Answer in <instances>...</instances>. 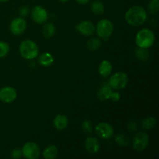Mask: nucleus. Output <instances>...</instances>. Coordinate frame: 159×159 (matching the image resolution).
Wrapping results in <instances>:
<instances>
[{"mask_svg": "<svg viewBox=\"0 0 159 159\" xmlns=\"http://www.w3.org/2000/svg\"><path fill=\"white\" fill-rule=\"evenodd\" d=\"M125 19L126 21L131 26H140L147 20V12L141 6H133L127 11Z\"/></svg>", "mask_w": 159, "mask_h": 159, "instance_id": "obj_1", "label": "nucleus"}, {"mask_svg": "<svg viewBox=\"0 0 159 159\" xmlns=\"http://www.w3.org/2000/svg\"><path fill=\"white\" fill-rule=\"evenodd\" d=\"M155 37L153 31L149 29H142L138 32L135 38L138 48H148L153 45Z\"/></svg>", "mask_w": 159, "mask_h": 159, "instance_id": "obj_2", "label": "nucleus"}, {"mask_svg": "<svg viewBox=\"0 0 159 159\" xmlns=\"http://www.w3.org/2000/svg\"><path fill=\"white\" fill-rule=\"evenodd\" d=\"M20 53L23 58L29 60L34 59L38 55V47L33 40H26L20 44Z\"/></svg>", "mask_w": 159, "mask_h": 159, "instance_id": "obj_3", "label": "nucleus"}, {"mask_svg": "<svg viewBox=\"0 0 159 159\" xmlns=\"http://www.w3.org/2000/svg\"><path fill=\"white\" fill-rule=\"evenodd\" d=\"M128 83V76L126 73L119 71L110 78L109 85L113 89L120 90L123 89L127 86Z\"/></svg>", "mask_w": 159, "mask_h": 159, "instance_id": "obj_4", "label": "nucleus"}, {"mask_svg": "<svg viewBox=\"0 0 159 159\" xmlns=\"http://www.w3.org/2000/svg\"><path fill=\"white\" fill-rule=\"evenodd\" d=\"M96 29L97 35L100 38L107 40L112 35V33L113 31V26L111 21L109 20H102L97 23Z\"/></svg>", "mask_w": 159, "mask_h": 159, "instance_id": "obj_5", "label": "nucleus"}, {"mask_svg": "<svg viewBox=\"0 0 159 159\" xmlns=\"http://www.w3.org/2000/svg\"><path fill=\"white\" fill-rule=\"evenodd\" d=\"M22 153L25 158L28 159H37L40 156V150L36 143L29 141L23 145Z\"/></svg>", "mask_w": 159, "mask_h": 159, "instance_id": "obj_6", "label": "nucleus"}, {"mask_svg": "<svg viewBox=\"0 0 159 159\" xmlns=\"http://www.w3.org/2000/svg\"><path fill=\"white\" fill-rule=\"evenodd\" d=\"M149 138L144 132H138L134 135L133 139V148L137 152H142L148 147Z\"/></svg>", "mask_w": 159, "mask_h": 159, "instance_id": "obj_7", "label": "nucleus"}, {"mask_svg": "<svg viewBox=\"0 0 159 159\" xmlns=\"http://www.w3.org/2000/svg\"><path fill=\"white\" fill-rule=\"evenodd\" d=\"M96 132L102 139L108 140L113 136V128L107 123H100L96 127Z\"/></svg>", "mask_w": 159, "mask_h": 159, "instance_id": "obj_8", "label": "nucleus"}, {"mask_svg": "<svg viewBox=\"0 0 159 159\" xmlns=\"http://www.w3.org/2000/svg\"><path fill=\"white\" fill-rule=\"evenodd\" d=\"M16 90L12 87H3L0 89V100L6 103L12 102L16 99Z\"/></svg>", "mask_w": 159, "mask_h": 159, "instance_id": "obj_9", "label": "nucleus"}, {"mask_svg": "<svg viewBox=\"0 0 159 159\" xmlns=\"http://www.w3.org/2000/svg\"><path fill=\"white\" fill-rule=\"evenodd\" d=\"M32 18L35 23L38 24L45 23L48 19V14L46 9L41 6H36L32 10Z\"/></svg>", "mask_w": 159, "mask_h": 159, "instance_id": "obj_10", "label": "nucleus"}, {"mask_svg": "<svg viewBox=\"0 0 159 159\" xmlns=\"http://www.w3.org/2000/svg\"><path fill=\"white\" fill-rule=\"evenodd\" d=\"M26 28V23L22 17H18L10 23V30L15 35H21Z\"/></svg>", "mask_w": 159, "mask_h": 159, "instance_id": "obj_11", "label": "nucleus"}, {"mask_svg": "<svg viewBox=\"0 0 159 159\" xmlns=\"http://www.w3.org/2000/svg\"><path fill=\"white\" fill-rule=\"evenodd\" d=\"M76 29L82 35L88 37V36L93 35V33L95 32L96 28H95L94 24L91 21L84 20V21H82L77 25Z\"/></svg>", "mask_w": 159, "mask_h": 159, "instance_id": "obj_12", "label": "nucleus"}, {"mask_svg": "<svg viewBox=\"0 0 159 159\" xmlns=\"http://www.w3.org/2000/svg\"><path fill=\"white\" fill-rule=\"evenodd\" d=\"M85 145L87 151L91 154L97 153L100 149V143L96 138L93 137H89L86 138Z\"/></svg>", "mask_w": 159, "mask_h": 159, "instance_id": "obj_13", "label": "nucleus"}, {"mask_svg": "<svg viewBox=\"0 0 159 159\" xmlns=\"http://www.w3.org/2000/svg\"><path fill=\"white\" fill-rule=\"evenodd\" d=\"M68 124V120L66 116L63 114H59L54 119V125L57 130H65Z\"/></svg>", "mask_w": 159, "mask_h": 159, "instance_id": "obj_14", "label": "nucleus"}, {"mask_svg": "<svg viewBox=\"0 0 159 159\" xmlns=\"http://www.w3.org/2000/svg\"><path fill=\"white\" fill-rule=\"evenodd\" d=\"M112 69H113V67H112L111 63L107 60L102 61L99 66V74L102 77H108L111 74Z\"/></svg>", "mask_w": 159, "mask_h": 159, "instance_id": "obj_15", "label": "nucleus"}, {"mask_svg": "<svg viewBox=\"0 0 159 159\" xmlns=\"http://www.w3.org/2000/svg\"><path fill=\"white\" fill-rule=\"evenodd\" d=\"M112 93H113V89L111 87L108 85H104L101 87L97 92V96L101 100H107V99H110Z\"/></svg>", "mask_w": 159, "mask_h": 159, "instance_id": "obj_16", "label": "nucleus"}, {"mask_svg": "<svg viewBox=\"0 0 159 159\" xmlns=\"http://www.w3.org/2000/svg\"><path fill=\"white\" fill-rule=\"evenodd\" d=\"M58 155V148L55 145H50L46 148L43 152V156L45 159H54Z\"/></svg>", "mask_w": 159, "mask_h": 159, "instance_id": "obj_17", "label": "nucleus"}, {"mask_svg": "<svg viewBox=\"0 0 159 159\" xmlns=\"http://www.w3.org/2000/svg\"><path fill=\"white\" fill-rule=\"evenodd\" d=\"M39 63L43 67H49L54 63V57L50 53H43L39 57Z\"/></svg>", "mask_w": 159, "mask_h": 159, "instance_id": "obj_18", "label": "nucleus"}, {"mask_svg": "<svg viewBox=\"0 0 159 159\" xmlns=\"http://www.w3.org/2000/svg\"><path fill=\"white\" fill-rule=\"evenodd\" d=\"M42 32H43V35L46 38H50V37H53L54 34H55V26L51 23H47L43 26Z\"/></svg>", "mask_w": 159, "mask_h": 159, "instance_id": "obj_19", "label": "nucleus"}, {"mask_svg": "<svg viewBox=\"0 0 159 159\" xmlns=\"http://www.w3.org/2000/svg\"><path fill=\"white\" fill-rule=\"evenodd\" d=\"M155 125H156V120L152 116L145 118L141 122V127L144 130H151V129L154 128Z\"/></svg>", "mask_w": 159, "mask_h": 159, "instance_id": "obj_20", "label": "nucleus"}, {"mask_svg": "<svg viewBox=\"0 0 159 159\" xmlns=\"http://www.w3.org/2000/svg\"><path fill=\"white\" fill-rule=\"evenodd\" d=\"M104 5L102 2L100 1H94L91 5V10L92 12H94L96 15H101L104 12Z\"/></svg>", "mask_w": 159, "mask_h": 159, "instance_id": "obj_21", "label": "nucleus"}, {"mask_svg": "<svg viewBox=\"0 0 159 159\" xmlns=\"http://www.w3.org/2000/svg\"><path fill=\"white\" fill-rule=\"evenodd\" d=\"M101 45H102L101 40L98 38H96V37L91 38L87 42V47L91 51H96L100 48Z\"/></svg>", "mask_w": 159, "mask_h": 159, "instance_id": "obj_22", "label": "nucleus"}, {"mask_svg": "<svg viewBox=\"0 0 159 159\" xmlns=\"http://www.w3.org/2000/svg\"><path fill=\"white\" fill-rule=\"evenodd\" d=\"M129 141L130 139H129L128 136L126 135L125 134H119L115 138V141L116 142V144L120 146H124V147L129 144Z\"/></svg>", "mask_w": 159, "mask_h": 159, "instance_id": "obj_23", "label": "nucleus"}, {"mask_svg": "<svg viewBox=\"0 0 159 159\" xmlns=\"http://www.w3.org/2000/svg\"><path fill=\"white\" fill-rule=\"evenodd\" d=\"M136 56L138 57V59L142 61H147L149 57V53L146 50V48H138L136 50Z\"/></svg>", "mask_w": 159, "mask_h": 159, "instance_id": "obj_24", "label": "nucleus"}, {"mask_svg": "<svg viewBox=\"0 0 159 159\" xmlns=\"http://www.w3.org/2000/svg\"><path fill=\"white\" fill-rule=\"evenodd\" d=\"M159 0H152L148 4V10L152 14H156L158 12Z\"/></svg>", "mask_w": 159, "mask_h": 159, "instance_id": "obj_25", "label": "nucleus"}, {"mask_svg": "<svg viewBox=\"0 0 159 159\" xmlns=\"http://www.w3.org/2000/svg\"><path fill=\"white\" fill-rule=\"evenodd\" d=\"M9 51V46L6 42L0 41V58L5 57Z\"/></svg>", "mask_w": 159, "mask_h": 159, "instance_id": "obj_26", "label": "nucleus"}, {"mask_svg": "<svg viewBox=\"0 0 159 159\" xmlns=\"http://www.w3.org/2000/svg\"><path fill=\"white\" fill-rule=\"evenodd\" d=\"M82 130L85 133H91L93 130V124H92L91 121L85 120L82 122Z\"/></svg>", "mask_w": 159, "mask_h": 159, "instance_id": "obj_27", "label": "nucleus"}, {"mask_svg": "<svg viewBox=\"0 0 159 159\" xmlns=\"http://www.w3.org/2000/svg\"><path fill=\"white\" fill-rule=\"evenodd\" d=\"M23 155V153H22V151L20 150V149H14V150L12 151L11 152V157L12 158L15 159H19L21 158V156Z\"/></svg>", "mask_w": 159, "mask_h": 159, "instance_id": "obj_28", "label": "nucleus"}, {"mask_svg": "<svg viewBox=\"0 0 159 159\" xmlns=\"http://www.w3.org/2000/svg\"><path fill=\"white\" fill-rule=\"evenodd\" d=\"M120 94L117 92H113L110 97V99H111L113 102H117L120 100Z\"/></svg>", "mask_w": 159, "mask_h": 159, "instance_id": "obj_29", "label": "nucleus"}, {"mask_svg": "<svg viewBox=\"0 0 159 159\" xmlns=\"http://www.w3.org/2000/svg\"><path fill=\"white\" fill-rule=\"evenodd\" d=\"M29 13V8L27 6H22L20 9V14L21 16H26Z\"/></svg>", "mask_w": 159, "mask_h": 159, "instance_id": "obj_30", "label": "nucleus"}, {"mask_svg": "<svg viewBox=\"0 0 159 159\" xmlns=\"http://www.w3.org/2000/svg\"><path fill=\"white\" fill-rule=\"evenodd\" d=\"M138 129V125H137L136 123L134 121H131L130 122V124H128V130L130 131H134Z\"/></svg>", "mask_w": 159, "mask_h": 159, "instance_id": "obj_31", "label": "nucleus"}, {"mask_svg": "<svg viewBox=\"0 0 159 159\" xmlns=\"http://www.w3.org/2000/svg\"><path fill=\"white\" fill-rule=\"evenodd\" d=\"M77 2H79V4H86L89 2V0H76Z\"/></svg>", "mask_w": 159, "mask_h": 159, "instance_id": "obj_32", "label": "nucleus"}, {"mask_svg": "<svg viewBox=\"0 0 159 159\" xmlns=\"http://www.w3.org/2000/svg\"><path fill=\"white\" fill-rule=\"evenodd\" d=\"M7 1H9V0H0L1 2H7Z\"/></svg>", "mask_w": 159, "mask_h": 159, "instance_id": "obj_33", "label": "nucleus"}, {"mask_svg": "<svg viewBox=\"0 0 159 159\" xmlns=\"http://www.w3.org/2000/svg\"><path fill=\"white\" fill-rule=\"evenodd\" d=\"M60 2H65L68 1V0H59Z\"/></svg>", "mask_w": 159, "mask_h": 159, "instance_id": "obj_34", "label": "nucleus"}]
</instances>
